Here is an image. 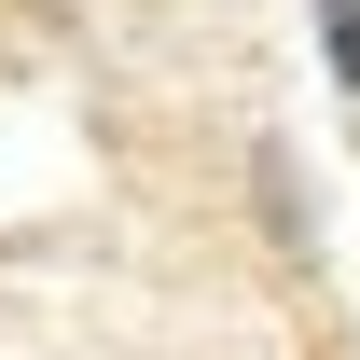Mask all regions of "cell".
Instances as JSON below:
<instances>
[{
	"label": "cell",
	"mask_w": 360,
	"mask_h": 360,
	"mask_svg": "<svg viewBox=\"0 0 360 360\" xmlns=\"http://www.w3.org/2000/svg\"><path fill=\"white\" fill-rule=\"evenodd\" d=\"M319 56H333V84L360 97V0H319Z\"/></svg>",
	"instance_id": "cell-1"
}]
</instances>
